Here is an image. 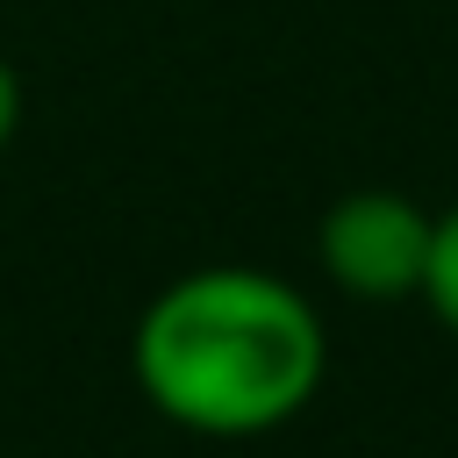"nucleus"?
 <instances>
[{
    "mask_svg": "<svg viewBox=\"0 0 458 458\" xmlns=\"http://www.w3.org/2000/svg\"><path fill=\"white\" fill-rule=\"evenodd\" d=\"M129 372L143 401L193 437H265L322 394L329 329L293 279L200 265L143 301Z\"/></svg>",
    "mask_w": 458,
    "mask_h": 458,
    "instance_id": "1",
    "label": "nucleus"
},
{
    "mask_svg": "<svg viewBox=\"0 0 458 458\" xmlns=\"http://www.w3.org/2000/svg\"><path fill=\"white\" fill-rule=\"evenodd\" d=\"M429 222L437 215L415 193L358 186L322 215L315 258H322L329 286H344L351 301H415L422 265H429Z\"/></svg>",
    "mask_w": 458,
    "mask_h": 458,
    "instance_id": "2",
    "label": "nucleus"
},
{
    "mask_svg": "<svg viewBox=\"0 0 458 458\" xmlns=\"http://www.w3.org/2000/svg\"><path fill=\"white\" fill-rule=\"evenodd\" d=\"M415 301H429V315L458 336V200L429 222V265H422V293Z\"/></svg>",
    "mask_w": 458,
    "mask_h": 458,
    "instance_id": "3",
    "label": "nucleus"
},
{
    "mask_svg": "<svg viewBox=\"0 0 458 458\" xmlns=\"http://www.w3.org/2000/svg\"><path fill=\"white\" fill-rule=\"evenodd\" d=\"M14 129H21V72L0 57V150L14 143Z\"/></svg>",
    "mask_w": 458,
    "mask_h": 458,
    "instance_id": "4",
    "label": "nucleus"
}]
</instances>
